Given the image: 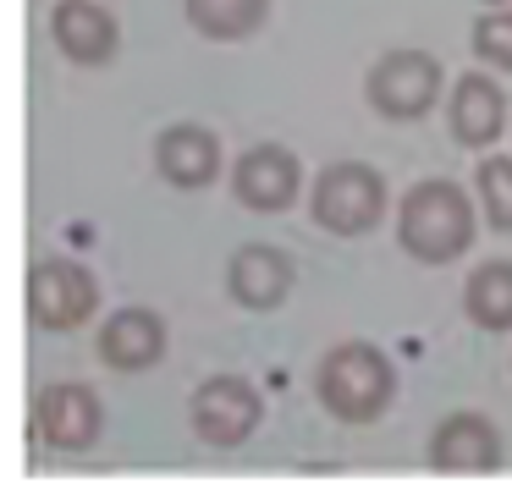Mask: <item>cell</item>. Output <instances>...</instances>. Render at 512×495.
Segmentation results:
<instances>
[{
	"label": "cell",
	"mask_w": 512,
	"mask_h": 495,
	"mask_svg": "<svg viewBox=\"0 0 512 495\" xmlns=\"http://www.w3.org/2000/svg\"><path fill=\"white\" fill-rule=\"evenodd\" d=\"M292 281H298V264L270 242H243L226 259V292L237 308H254V314H270V308L287 303Z\"/></svg>",
	"instance_id": "cell-11"
},
{
	"label": "cell",
	"mask_w": 512,
	"mask_h": 495,
	"mask_svg": "<svg viewBox=\"0 0 512 495\" xmlns=\"http://www.w3.org/2000/svg\"><path fill=\"white\" fill-rule=\"evenodd\" d=\"M479 6H512V0H479Z\"/></svg>",
	"instance_id": "cell-19"
},
{
	"label": "cell",
	"mask_w": 512,
	"mask_h": 495,
	"mask_svg": "<svg viewBox=\"0 0 512 495\" xmlns=\"http://www.w3.org/2000/svg\"><path fill=\"white\" fill-rule=\"evenodd\" d=\"M474 55L496 72H512V6H490L474 22Z\"/></svg>",
	"instance_id": "cell-18"
},
{
	"label": "cell",
	"mask_w": 512,
	"mask_h": 495,
	"mask_svg": "<svg viewBox=\"0 0 512 495\" xmlns=\"http://www.w3.org/2000/svg\"><path fill=\"white\" fill-rule=\"evenodd\" d=\"M474 193L496 231H512V154H485L474 171Z\"/></svg>",
	"instance_id": "cell-17"
},
{
	"label": "cell",
	"mask_w": 512,
	"mask_h": 495,
	"mask_svg": "<svg viewBox=\"0 0 512 495\" xmlns=\"http://www.w3.org/2000/svg\"><path fill=\"white\" fill-rule=\"evenodd\" d=\"M50 39L72 66H111L122 50V28L100 0H56L50 6Z\"/></svg>",
	"instance_id": "cell-10"
},
{
	"label": "cell",
	"mask_w": 512,
	"mask_h": 495,
	"mask_svg": "<svg viewBox=\"0 0 512 495\" xmlns=\"http://www.w3.org/2000/svg\"><path fill=\"white\" fill-rule=\"evenodd\" d=\"M94 352H100V363L116 369V374L155 369V363L166 358V319H160L155 308H144V303L116 308V314L100 325V336H94Z\"/></svg>",
	"instance_id": "cell-9"
},
{
	"label": "cell",
	"mask_w": 512,
	"mask_h": 495,
	"mask_svg": "<svg viewBox=\"0 0 512 495\" xmlns=\"http://www.w3.org/2000/svg\"><path fill=\"white\" fill-rule=\"evenodd\" d=\"M303 193V165L287 143H254L232 160V198L259 215H281Z\"/></svg>",
	"instance_id": "cell-7"
},
{
	"label": "cell",
	"mask_w": 512,
	"mask_h": 495,
	"mask_svg": "<svg viewBox=\"0 0 512 495\" xmlns=\"http://www.w3.org/2000/svg\"><path fill=\"white\" fill-rule=\"evenodd\" d=\"M463 314L468 325L490 330V336L512 330V259L474 264V275L463 281Z\"/></svg>",
	"instance_id": "cell-15"
},
{
	"label": "cell",
	"mask_w": 512,
	"mask_h": 495,
	"mask_svg": "<svg viewBox=\"0 0 512 495\" xmlns=\"http://www.w3.org/2000/svg\"><path fill=\"white\" fill-rule=\"evenodd\" d=\"M100 308V281L89 264L50 253V259L28 264V319L39 330H78Z\"/></svg>",
	"instance_id": "cell-6"
},
{
	"label": "cell",
	"mask_w": 512,
	"mask_h": 495,
	"mask_svg": "<svg viewBox=\"0 0 512 495\" xmlns=\"http://www.w3.org/2000/svg\"><path fill=\"white\" fill-rule=\"evenodd\" d=\"M386 176L364 160H331L314 171L309 187V215L331 237H364L386 220Z\"/></svg>",
	"instance_id": "cell-3"
},
{
	"label": "cell",
	"mask_w": 512,
	"mask_h": 495,
	"mask_svg": "<svg viewBox=\"0 0 512 495\" xmlns=\"http://www.w3.org/2000/svg\"><path fill=\"white\" fill-rule=\"evenodd\" d=\"M474 231H479L474 198L457 182H446V176L413 182L397 204V242L408 248V259H419V264L463 259V253L474 248Z\"/></svg>",
	"instance_id": "cell-1"
},
{
	"label": "cell",
	"mask_w": 512,
	"mask_h": 495,
	"mask_svg": "<svg viewBox=\"0 0 512 495\" xmlns=\"http://www.w3.org/2000/svg\"><path fill=\"white\" fill-rule=\"evenodd\" d=\"M446 127L463 149H490L507 132V88L490 72H463L446 99Z\"/></svg>",
	"instance_id": "cell-14"
},
{
	"label": "cell",
	"mask_w": 512,
	"mask_h": 495,
	"mask_svg": "<svg viewBox=\"0 0 512 495\" xmlns=\"http://www.w3.org/2000/svg\"><path fill=\"white\" fill-rule=\"evenodd\" d=\"M314 396L336 424H375L397 402V369L375 341H336L314 363Z\"/></svg>",
	"instance_id": "cell-2"
},
{
	"label": "cell",
	"mask_w": 512,
	"mask_h": 495,
	"mask_svg": "<svg viewBox=\"0 0 512 495\" xmlns=\"http://www.w3.org/2000/svg\"><path fill=\"white\" fill-rule=\"evenodd\" d=\"M364 99L386 121H419L441 99V61L430 50H386L364 72Z\"/></svg>",
	"instance_id": "cell-4"
},
{
	"label": "cell",
	"mask_w": 512,
	"mask_h": 495,
	"mask_svg": "<svg viewBox=\"0 0 512 495\" xmlns=\"http://www.w3.org/2000/svg\"><path fill=\"white\" fill-rule=\"evenodd\" d=\"M155 171L177 193H199L221 176V138L204 121H171L155 138Z\"/></svg>",
	"instance_id": "cell-13"
},
{
	"label": "cell",
	"mask_w": 512,
	"mask_h": 495,
	"mask_svg": "<svg viewBox=\"0 0 512 495\" xmlns=\"http://www.w3.org/2000/svg\"><path fill=\"white\" fill-rule=\"evenodd\" d=\"M507 446L501 429L485 413H446L430 435V468L435 473H496Z\"/></svg>",
	"instance_id": "cell-12"
},
{
	"label": "cell",
	"mask_w": 512,
	"mask_h": 495,
	"mask_svg": "<svg viewBox=\"0 0 512 495\" xmlns=\"http://www.w3.org/2000/svg\"><path fill=\"white\" fill-rule=\"evenodd\" d=\"M188 424L204 446L232 451L265 424V396H259V385L243 380V374H210V380H199L188 396Z\"/></svg>",
	"instance_id": "cell-5"
},
{
	"label": "cell",
	"mask_w": 512,
	"mask_h": 495,
	"mask_svg": "<svg viewBox=\"0 0 512 495\" xmlns=\"http://www.w3.org/2000/svg\"><path fill=\"white\" fill-rule=\"evenodd\" d=\"M182 17H188V28L204 33V39L237 44L254 28H265L270 0H182Z\"/></svg>",
	"instance_id": "cell-16"
},
{
	"label": "cell",
	"mask_w": 512,
	"mask_h": 495,
	"mask_svg": "<svg viewBox=\"0 0 512 495\" xmlns=\"http://www.w3.org/2000/svg\"><path fill=\"white\" fill-rule=\"evenodd\" d=\"M34 435L56 451H89L105 435V402L78 380H56L34 396Z\"/></svg>",
	"instance_id": "cell-8"
}]
</instances>
